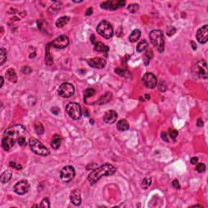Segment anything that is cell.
<instances>
[{
	"label": "cell",
	"instance_id": "cell-1",
	"mask_svg": "<svg viewBox=\"0 0 208 208\" xmlns=\"http://www.w3.org/2000/svg\"><path fill=\"white\" fill-rule=\"evenodd\" d=\"M25 133L24 127L21 124H16L5 130L2 139V147L5 150L9 151L14 147L16 141H17L18 138L24 136Z\"/></svg>",
	"mask_w": 208,
	"mask_h": 208
},
{
	"label": "cell",
	"instance_id": "cell-2",
	"mask_svg": "<svg viewBox=\"0 0 208 208\" xmlns=\"http://www.w3.org/2000/svg\"><path fill=\"white\" fill-rule=\"evenodd\" d=\"M116 172V168L110 164H105L98 167L94 168L88 176V181L90 184H94L103 176H112Z\"/></svg>",
	"mask_w": 208,
	"mask_h": 208
},
{
	"label": "cell",
	"instance_id": "cell-3",
	"mask_svg": "<svg viewBox=\"0 0 208 208\" xmlns=\"http://www.w3.org/2000/svg\"><path fill=\"white\" fill-rule=\"evenodd\" d=\"M150 39L154 47L159 53L164 50V38L163 32L159 30H154L150 33Z\"/></svg>",
	"mask_w": 208,
	"mask_h": 208
},
{
	"label": "cell",
	"instance_id": "cell-4",
	"mask_svg": "<svg viewBox=\"0 0 208 208\" xmlns=\"http://www.w3.org/2000/svg\"><path fill=\"white\" fill-rule=\"evenodd\" d=\"M29 144H30L31 150L33 153H35L36 155L41 156H47L50 154L49 150L47 149L41 141L38 140V139H36V138H30Z\"/></svg>",
	"mask_w": 208,
	"mask_h": 208
},
{
	"label": "cell",
	"instance_id": "cell-5",
	"mask_svg": "<svg viewBox=\"0 0 208 208\" xmlns=\"http://www.w3.org/2000/svg\"><path fill=\"white\" fill-rule=\"evenodd\" d=\"M97 32L103 38L109 39L113 36V28L108 21H103L97 27Z\"/></svg>",
	"mask_w": 208,
	"mask_h": 208
},
{
	"label": "cell",
	"instance_id": "cell-6",
	"mask_svg": "<svg viewBox=\"0 0 208 208\" xmlns=\"http://www.w3.org/2000/svg\"><path fill=\"white\" fill-rule=\"evenodd\" d=\"M193 73L199 78L207 79V78L208 69L207 64L205 60H199L193 65Z\"/></svg>",
	"mask_w": 208,
	"mask_h": 208
},
{
	"label": "cell",
	"instance_id": "cell-7",
	"mask_svg": "<svg viewBox=\"0 0 208 208\" xmlns=\"http://www.w3.org/2000/svg\"><path fill=\"white\" fill-rule=\"evenodd\" d=\"M66 111L73 120H79L81 117V107L78 103H69L66 107Z\"/></svg>",
	"mask_w": 208,
	"mask_h": 208
},
{
	"label": "cell",
	"instance_id": "cell-8",
	"mask_svg": "<svg viewBox=\"0 0 208 208\" xmlns=\"http://www.w3.org/2000/svg\"><path fill=\"white\" fill-rule=\"evenodd\" d=\"M76 172H75V169L73 166H65L62 168V170L60 171V179L63 182L65 183H68L71 181H73V178L75 177Z\"/></svg>",
	"mask_w": 208,
	"mask_h": 208
},
{
	"label": "cell",
	"instance_id": "cell-9",
	"mask_svg": "<svg viewBox=\"0 0 208 208\" xmlns=\"http://www.w3.org/2000/svg\"><path fill=\"white\" fill-rule=\"evenodd\" d=\"M75 88L70 83H63L58 90V94L62 98H68L74 94Z\"/></svg>",
	"mask_w": 208,
	"mask_h": 208
},
{
	"label": "cell",
	"instance_id": "cell-10",
	"mask_svg": "<svg viewBox=\"0 0 208 208\" xmlns=\"http://www.w3.org/2000/svg\"><path fill=\"white\" fill-rule=\"evenodd\" d=\"M125 5L124 1L121 0H108L101 3V7L106 10H116Z\"/></svg>",
	"mask_w": 208,
	"mask_h": 208
},
{
	"label": "cell",
	"instance_id": "cell-11",
	"mask_svg": "<svg viewBox=\"0 0 208 208\" xmlns=\"http://www.w3.org/2000/svg\"><path fill=\"white\" fill-rule=\"evenodd\" d=\"M30 183L27 180H21L20 181H18L15 185H14V191L17 194L20 195H24L29 192L30 190Z\"/></svg>",
	"mask_w": 208,
	"mask_h": 208
},
{
	"label": "cell",
	"instance_id": "cell-12",
	"mask_svg": "<svg viewBox=\"0 0 208 208\" xmlns=\"http://www.w3.org/2000/svg\"><path fill=\"white\" fill-rule=\"evenodd\" d=\"M142 81L146 87L149 89H154L157 85V78L151 73H147L142 77Z\"/></svg>",
	"mask_w": 208,
	"mask_h": 208
},
{
	"label": "cell",
	"instance_id": "cell-13",
	"mask_svg": "<svg viewBox=\"0 0 208 208\" xmlns=\"http://www.w3.org/2000/svg\"><path fill=\"white\" fill-rule=\"evenodd\" d=\"M68 44H69V40L67 36L65 35L59 36L51 42L52 47L56 49H64L65 47H67Z\"/></svg>",
	"mask_w": 208,
	"mask_h": 208
},
{
	"label": "cell",
	"instance_id": "cell-14",
	"mask_svg": "<svg viewBox=\"0 0 208 208\" xmlns=\"http://www.w3.org/2000/svg\"><path fill=\"white\" fill-rule=\"evenodd\" d=\"M197 40L201 44H205L208 41V25H204L197 32Z\"/></svg>",
	"mask_w": 208,
	"mask_h": 208
},
{
	"label": "cell",
	"instance_id": "cell-15",
	"mask_svg": "<svg viewBox=\"0 0 208 208\" xmlns=\"http://www.w3.org/2000/svg\"><path fill=\"white\" fill-rule=\"evenodd\" d=\"M107 62L103 58H100V57H96V58H93V59H90L88 60V64L91 67H94V68H103L106 66Z\"/></svg>",
	"mask_w": 208,
	"mask_h": 208
},
{
	"label": "cell",
	"instance_id": "cell-16",
	"mask_svg": "<svg viewBox=\"0 0 208 208\" xmlns=\"http://www.w3.org/2000/svg\"><path fill=\"white\" fill-rule=\"evenodd\" d=\"M117 119V113L114 110H110L103 115V120L107 124H113Z\"/></svg>",
	"mask_w": 208,
	"mask_h": 208
},
{
	"label": "cell",
	"instance_id": "cell-17",
	"mask_svg": "<svg viewBox=\"0 0 208 208\" xmlns=\"http://www.w3.org/2000/svg\"><path fill=\"white\" fill-rule=\"evenodd\" d=\"M70 199L72 203L75 206H80L81 203V192L77 189H75L70 195Z\"/></svg>",
	"mask_w": 208,
	"mask_h": 208
},
{
	"label": "cell",
	"instance_id": "cell-18",
	"mask_svg": "<svg viewBox=\"0 0 208 208\" xmlns=\"http://www.w3.org/2000/svg\"><path fill=\"white\" fill-rule=\"evenodd\" d=\"M112 93L107 92V93H106L105 94H103V95H102V96L100 97L99 99L97 101V103H98V105H103V104H106V103H109V102L111 101V99H112Z\"/></svg>",
	"mask_w": 208,
	"mask_h": 208
},
{
	"label": "cell",
	"instance_id": "cell-19",
	"mask_svg": "<svg viewBox=\"0 0 208 208\" xmlns=\"http://www.w3.org/2000/svg\"><path fill=\"white\" fill-rule=\"evenodd\" d=\"M5 76L6 78L9 81L13 82V83H16L17 81V76H16V73L14 69L12 68H10L7 71L6 74H5Z\"/></svg>",
	"mask_w": 208,
	"mask_h": 208
},
{
	"label": "cell",
	"instance_id": "cell-20",
	"mask_svg": "<svg viewBox=\"0 0 208 208\" xmlns=\"http://www.w3.org/2000/svg\"><path fill=\"white\" fill-rule=\"evenodd\" d=\"M116 127H117V129L119 130V131L123 132V131H127V130L129 129V124L126 120H124V119H122V120H120L118 121Z\"/></svg>",
	"mask_w": 208,
	"mask_h": 208
},
{
	"label": "cell",
	"instance_id": "cell-21",
	"mask_svg": "<svg viewBox=\"0 0 208 208\" xmlns=\"http://www.w3.org/2000/svg\"><path fill=\"white\" fill-rule=\"evenodd\" d=\"M60 144H61V138L59 135H55L53 137L52 140H51V143H50V146L54 150L59 149V147H60Z\"/></svg>",
	"mask_w": 208,
	"mask_h": 208
},
{
	"label": "cell",
	"instance_id": "cell-22",
	"mask_svg": "<svg viewBox=\"0 0 208 208\" xmlns=\"http://www.w3.org/2000/svg\"><path fill=\"white\" fill-rule=\"evenodd\" d=\"M94 50L97 52H107L109 50V48L107 46H106L102 42H95L94 44Z\"/></svg>",
	"mask_w": 208,
	"mask_h": 208
},
{
	"label": "cell",
	"instance_id": "cell-23",
	"mask_svg": "<svg viewBox=\"0 0 208 208\" xmlns=\"http://www.w3.org/2000/svg\"><path fill=\"white\" fill-rule=\"evenodd\" d=\"M141 31L139 30H134L133 31H132V33H131V34H130V36H129V40L131 42H136V41H138V39L140 38V37H141Z\"/></svg>",
	"mask_w": 208,
	"mask_h": 208
},
{
	"label": "cell",
	"instance_id": "cell-24",
	"mask_svg": "<svg viewBox=\"0 0 208 208\" xmlns=\"http://www.w3.org/2000/svg\"><path fill=\"white\" fill-rule=\"evenodd\" d=\"M12 172L7 170L5 172H3L2 174H1V182L3 184H5V183H7V182L12 179Z\"/></svg>",
	"mask_w": 208,
	"mask_h": 208
},
{
	"label": "cell",
	"instance_id": "cell-25",
	"mask_svg": "<svg viewBox=\"0 0 208 208\" xmlns=\"http://www.w3.org/2000/svg\"><path fill=\"white\" fill-rule=\"evenodd\" d=\"M153 58V51L151 49H148V50L145 52L143 56V61L144 64L146 65H148V64L150 63V61L151 60V59Z\"/></svg>",
	"mask_w": 208,
	"mask_h": 208
},
{
	"label": "cell",
	"instance_id": "cell-26",
	"mask_svg": "<svg viewBox=\"0 0 208 208\" xmlns=\"http://www.w3.org/2000/svg\"><path fill=\"white\" fill-rule=\"evenodd\" d=\"M68 21H69V17L68 16H62V17L59 18L56 21V24L58 28H62V27L64 26L66 24H67Z\"/></svg>",
	"mask_w": 208,
	"mask_h": 208
},
{
	"label": "cell",
	"instance_id": "cell-27",
	"mask_svg": "<svg viewBox=\"0 0 208 208\" xmlns=\"http://www.w3.org/2000/svg\"><path fill=\"white\" fill-rule=\"evenodd\" d=\"M148 47V42L146 40L141 41L137 46V51L138 52H142Z\"/></svg>",
	"mask_w": 208,
	"mask_h": 208
},
{
	"label": "cell",
	"instance_id": "cell-28",
	"mask_svg": "<svg viewBox=\"0 0 208 208\" xmlns=\"http://www.w3.org/2000/svg\"><path fill=\"white\" fill-rule=\"evenodd\" d=\"M7 50L4 48L0 49V65H3L7 60Z\"/></svg>",
	"mask_w": 208,
	"mask_h": 208
},
{
	"label": "cell",
	"instance_id": "cell-29",
	"mask_svg": "<svg viewBox=\"0 0 208 208\" xmlns=\"http://www.w3.org/2000/svg\"><path fill=\"white\" fill-rule=\"evenodd\" d=\"M151 182H152V179L150 177H146L141 183V187L143 188L144 189H147L151 185Z\"/></svg>",
	"mask_w": 208,
	"mask_h": 208
},
{
	"label": "cell",
	"instance_id": "cell-30",
	"mask_svg": "<svg viewBox=\"0 0 208 208\" xmlns=\"http://www.w3.org/2000/svg\"><path fill=\"white\" fill-rule=\"evenodd\" d=\"M138 9H139V5L138 3H130L128 6V10L131 13H135L137 11H138Z\"/></svg>",
	"mask_w": 208,
	"mask_h": 208
},
{
	"label": "cell",
	"instance_id": "cell-31",
	"mask_svg": "<svg viewBox=\"0 0 208 208\" xmlns=\"http://www.w3.org/2000/svg\"><path fill=\"white\" fill-rule=\"evenodd\" d=\"M45 61H46V63H47L49 66H50V65L53 64L52 57L50 56V53H49V45H48V47H47V54H46V59H45Z\"/></svg>",
	"mask_w": 208,
	"mask_h": 208
},
{
	"label": "cell",
	"instance_id": "cell-32",
	"mask_svg": "<svg viewBox=\"0 0 208 208\" xmlns=\"http://www.w3.org/2000/svg\"><path fill=\"white\" fill-rule=\"evenodd\" d=\"M95 94V90H94V89H91V88H89V89H86L85 90V95H84V99H86V98H90V97L93 96L94 94Z\"/></svg>",
	"mask_w": 208,
	"mask_h": 208
},
{
	"label": "cell",
	"instance_id": "cell-33",
	"mask_svg": "<svg viewBox=\"0 0 208 208\" xmlns=\"http://www.w3.org/2000/svg\"><path fill=\"white\" fill-rule=\"evenodd\" d=\"M35 130H36V132H37L38 135H41L44 132V128H43V126H42V124H41V123L36 124Z\"/></svg>",
	"mask_w": 208,
	"mask_h": 208
},
{
	"label": "cell",
	"instance_id": "cell-34",
	"mask_svg": "<svg viewBox=\"0 0 208 208\" xmlns=\"http://www.w3.org/2000/svg\"><path fill=\"white\" fill-rule=\"evenodd\" d=\"M40 207H43V208H49L50 207V201H49V199L47 198H43V200L41 201V205L39 206Z\"/></svg>",
	"mask_w": 208,
	"mask_h": 208
},
{
	"label": "cell",
	"instance_id": "cell-35",
	"mask_svg": "<svg viewBox=\"0 0 208 208\" xmlns=\"http://www.w3.org/2000/svg\"><path fill=\"white\" fill-rule=\"evenodd\" d=\"M168 132H169V135H170L171 138L172 139L173 141H175L176 137H177V135H178V132L176 131V129H170L169 130H168Z\"/></svg>",
	"mask_w": 208,
	"mask_h": 208
},
{
	"label": "cell",
	"instance_id": "cell-36",
	"mask_svg": "<svg viewBox=\"0 0 208 208\" xmlns=\"http://www.w3.org/2000/svg\"><path fill=\"white\" fill-rule=\"evenodd\" d=\"M17 142L21 147H24V146H26L27 145L26 139H25V138H24V136H21V137H20V138H18Z\"/></svg>",
	"mask_w": 208,
	"mask_h": 208
},
{
	"label": "cell",
	"instance_id": "cell-37",
	"mask_svg": "<svg viewBox=\"0 0 208 208\" xmlns=\"http://www.w3.org/2000/svg\"><path fill=\"white\" fill-rule=\"evenodd\" d=\"M196 170L198 172L202 173L203 172H205L206 170V166L204 164H197Z\"/></svg>",
	"mask_w": 208,
	"mask_h": 208
},
{
	"label": "cell",
	"instance_id": "cell-38",
	"mask_svg": "<svg viewBox=\"0 0 208 208\" xmlns=\"http://www.w3.org/2000/svg\"><path fill=\"white\" fill-rule=\"evenodd\" d=\"M9 165L12 167H14L16 169H17V170H21V169H22V166H21L20 164L16 163V162L11 161L10 162V164H9Z\"/></svg>",
	"mask_w": 208,
	"mask_h": 208
},
{
	"label": "cell",
	"instance_id": "cell-39",
	"mask_svg": "<svg viewBox=\"0 0 208 208\" xmlns=\"http://www.w3.org/2000/svg\"><path fill=\"white\" fill-rule=\"evenodd\" d=\"M176 33V29L174 28L173 26H169L168 28H167V36H172L174 33Z\"/></svg>",
	"mask_w": 208,
	"mask_h": 208
},
{
	"label": "cell",
	"instance_id": "cell-40",
	"mask_svg": "<svg viewBox=\"0 0 208 208\" xmlns=\"http://www.w3.org/2000/svg\"><path fill=\"white\" fill-rule=\"evenodd\" d=\"M158 90L162 92H165L167 90V86L166 85H164V82H160V84L158 85Z\"/></svg>",
	"mask_w": 208,
	"mask_h": 208
},
{
	"label": "cell",
	"instance_id": "cell-41",
	"mask_svg": "<svg viewBox=\"0 0 208 208\" xmlns=\"http://www.w3.org/2000/svg\"><path fill=\"white\" fill-rule=\"evenodd\" d=\"M172 186L175 188V189H181V185H180V183H179L178 180H174V181H173Z\"/></svg>",
	"mask_w": 208,
	"mask_h": 208
},
{
	"label": "cell",
	"instance_id": "cell-42",
	"mask_svg": "<svg viewBox=\"0 0 208 208\" xmlns=\"http://www.w3.org/2000/svg\"><path fill=\"white\" fill-rule=\"evenodd\" d=\"M190 163L192 164H193V165H194V164H197L198 163V158H197V157H193V158H191Z\"/></svg>",
	"mask_w": 208,
	"mask_h": 208
},
{
	"label": "cell",
	"instance_id": "cell-43",
	"mask_svg": "<svg viewBox=\"0 0 208 208\" xmlns=\"http://www.w3.org/2000/svg\"><path fill=\"white\" fill-rule=\"evenodd\" d=\"M161 138L163 140H164L165 141H168V138H167V133L166 132H162L161 133Z\"/></svg>",
	"mask_w": 208,
	"mask_h": 208
},
{
	"label": "cell",
	"instance_id": "cell-44",
	"mask_svg": "<svg viewBox=\"0 0 208 208\" xmlns=\"http://www.w3.org/2000/svg\"><path fill=\"white\" fill-rule=\"evenodd\" d=\"M51 112L54 114L58 115L59 113V109L58 107H53V108H51Z\"/></svg>",
	"mask_w": 208,
	"mask_h": 208
},
{
	"label": "cell",
	"instance_id": "cell-45",
	"mask_svg": "<svg viewBox=\"0 0 208 208\" xmlns=\"http://www.w3.org/2000/svg\"><path fill=\"white\" fill-rule=\"evenodd\" d=\"M197 125L198 127L203 126V121H202V119H198V121H197Z\"/></svg>",
	"mask_w": 208,
	"mask_h": 208
},
{
	"label": "cell",
	"instance_id": "cell-46",
	"mask_svg": "<svg viewBox=\"0 0 208 208\" xmlns=\"http://www.w3.org/2000/svg\"><path fill=\"white\" fill-rule=\"evenodd\" d=\"M92 12H93V9L91 8V7H90V8L86 11V14L85 15L86 16H90L91 14H92Z\"/></svg>",
	"mask_w": 208,
	"mask_h": 208
},
{
	"label": "cell",
	"instance_id": "cell-47",
	"mask_svg": "<svg viewBox=\"0 0 208 208\" xmlns=\"http://www.w3.org/2000/svg\"><path fill=\"white\" fill-rule=\"evenodd\" d=\"M91 42H92V43H93V44H95V42H96V41H95V39H94V38H95V37H94V34H92V35H91Z\"/></svg>",
	"mask_w": 208,
	"mask_h": 208
},
{
	"label": "cell",
	"instance_id": "cell-48",
	"mask_svg": "<svg viewBox=\"0 0 208 208\" xmlns=\"http://www.w3.org/2000/svg\"><path fill=\"white\" fill-rule=\"evenodd\" d=\"M0 80H1V85H0V87H3V84H4V80H3V76L0 77Z\"/></svg>",
	"mask_w": 208,
	"mask_h": 208
},
{
	"label": "cell",
	"instance_id": "cell-49",
	"mask_svg": "<svg viewBox=\"0 0 208 208\" xmlns=\"http://www.w3.org/2000/svg\"><path fill=\"white\" fill-rule=\"evenodd\" d=\"M191 44L193 45V46H192V47H193V50H196V48H197V47H196V44H195V43H194V42H193V41H191Z\"/></svg>",
	"mask_w": 208,
	"mask_h": 208
},
{
	"label": "cell",
	"instance_id": "cell-50",
	"mask_svg": "<svg viewBox=\"0 0 208 208\" xmlns=\"http://www.w3.org/2000/svg\"><path fill=\"white\" fill-rule=\"evenodd\" d=\"M145 96L147 97V100H148V99H150V96L149 94H146V95H145Z\"/></svg>",
	"mask_w": 208,
	"mask_h": 208
}]
</instances>
